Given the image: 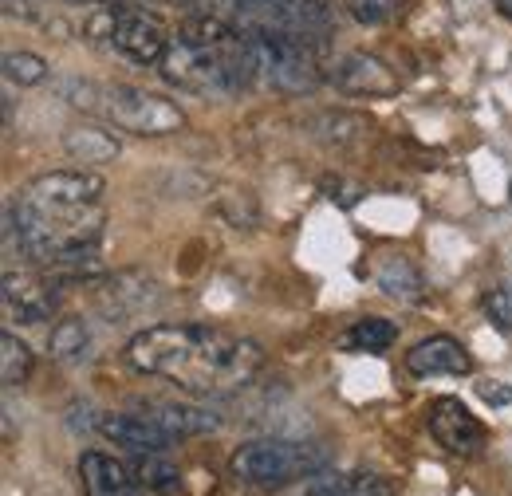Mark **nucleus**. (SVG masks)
I'll return each mask as SVG.
<instances>
[{"mask_svg":"<svg viewBox=\"0 0 512 496\" xmlns=\"http://www.w3.org/2000/svg\"><path fill=\"white\" fill-rule=\"evenodd\" d=\"M406 371L418 374V378H430V374H469L473 371V359L465 355V347L449 335H430L422 339L418 347L406 351Z\"/></svg>","mask_w":512,"mask_h":496,"instance_id":"ddd939ff","label":"nucleus"},{"mask_svg":"<svg viewBox=\"0 0 512 496\" xmlns=\"http://www.w3.org/2000/svg\"><path fill=\"white\" fill-rule=\"evenodd\" d=\"M375 284L398 304H422L426 300V280L406 256H386L383 264L375 268Z\"/></svg>","mask_w":512,"mask_h":496,"instance_id":"2eb2a0df","label":"nucleus"},{"mask_svg":"<svg viewBox=\"0 0 512 496\" xmlns=\"http://www.w3.org/2000/svg\"><path fill=\"white\" fill-rule=\"evenodd\" d=\"M394 339H398V327H394L390 319L367 315V319H355V323L343 331L339 347H343V351H386Z\"/></svg>","mask_w":512,"mask_h":496,"instance_id":"6ab92c4d","label":"nucleus"},{"mask_svg":"<svg viewBox=\"0 0 512 496\" xmlns=\"http://www.w3.org/2000/svg\"><path fill=\"white\" fill-rule=\"evenodd\" d=\"M60 288H64V280H56L44 268L8 264V272H4V308L24 323H48V319H56V311L64 304Z\"/></svg>","mask_w":512,"mask_h":496,"instance_id":"6e6552de","label":"nucleus"},{"mask_svg":"<svg viewBox=\"0 0 512 496\" xmlns=\"http://www.w3.org/2000/svg\"><path fill=\"white\" fill-rule=\"evenodd\" d=\"M300 496H394V489L379 473H343V477H323L316 485H308Z\"/></svg>","mask_w":512,"mask_h":496,"instance_id":"f3484780","label":"nucleus"},{"mask_svg":"<svg viewBox=\"0 0 512 496\" xmlns=\"http://www.w3.org/2000/svg\"><path fill=\"white\" fill-rule=\"evenodd\" d=\"M64 95L71 107L103 119L107 126L130 130L138 138H162V134H178L186 130V111L166 99L154 95L146 87L134 83H99V79H67Z\"/></svg>","mask_w":512,"mask_h":496,"instance_id":"20e7f679","label":"nucleus"},{"mask_svg":"<svg viewBox=\"0 0 512 496\" xmlns=\"http://www.w3.org/2000/svg\"><path fill=\"white\" fill-rule=\"evenodd\" d=\"M327 83L339 87L343 95H371V99L398 95V87H402V79L379 56H367V52L339 56V60L327 67Z\"/></svg>","mask_w":512,"mask_h":496,"instance_id":"9d476101","label":"nucleus"},{"mask_svg":"<svg viewBox=\"0 0 512 496\" xmlns=\"http://www.w3.org/2000/svg\"><path fill=\"white\" fill-rule=\"evenodd\" d=\"M481 311H485V319L497 335H512V292L505 284H497L481 296Z\"/></svg>","mask_w":512,"mask_h":496,"instance_id":"393cba45","label":"nucleus"},{"mask_svg":"<svg viewBox=\"0 0 512 496\" xmlns=\"http://www.w3.org/2000/svg\"><path fill=\"white\" fill-rule=\"evenodd\" d=\"M48 351L60 359V363H83L91 355V327L79 319V315H67L52 327L48 335Z\"/></svg>","mask_w":512,"mask_h":496,"instance_id":"a211bd4d","label":"nucleus"},{"mask_svg":"<svg viewBox=\"0 0 512 496\" xmlns=\"http://www.w3.org/2000/svg\"><path fill=\"white\" fill-rule=\"evenodd\" d=\"M64 150L71 154V162H83V166H107L119 158V138L103 126H79V130H67Z\"/></svg>","mask_w":512,"mask_h":496,"instance_id":"dca6fc26","label":"nucleus"},{"mask_svg":"<svg viewBox=\"0 0 512 496\" xmlns=\"http://www.w3.org/2000/svg\"><path fill=\"white\" fill-rule=\"evenodd\" d=\"M343 8H347L359 24L379 28V24H390V20H398V16L406 12V0H343Z\"/></svg>","mask_w":512,"mask_h":496,"instance_id":"5701e85b","label":"nucleus"},{"mask_svg":"<svg viewBox=\"0 0 512 496\" xmlns=\"http://www.w3.org/2000/svg\"><path fill=\"white\" fill-rule=\"evenodd\" d=\"M134 469V477H138V485L146 489V493H178L182 489V473L166 461V453H138V461L130 465Z\"/></svg>","mask_w":512,"mask_h":496,"instance_id":"aec40b11","label":"nucleus"},{"mask_svg":"<svg viewBox=\"0 0 512 496\" xmlns=\"http://www.w3.org/2000/svg\"><path fill=\"white\" fill-rule=\"evenodd\" d=\"M127 363L197 398H221L264 371V347L209 323H154L127 343Z\"/></svg>","mask_w":512,"mask_h":496,"instance_id":"f03ea898","label":"nucleus"},{"mask_svg":"<svg viewBox=\"0 0 512 496\" xmlns=\"http://www.w3.org/2000/svg\"><path fill=\"white\" fill-rule=\"evenodd\" d=\"M4 75H8V83L36 87V83L48 79V63L40 60L36 52H8V56H4Z\"/></svg>","mask_w":512,"mask_h":496,"instance_id":"b1692460","label":"nucleus"},{"mask_svg":"<svg viewBox=\"0 0 512 496\" xmlns=\"http://www.w3.org/2000/svg\"><path fill=\"white\" fill-rule=\"evenodd\" d=\"M83 36L99 48H107L111 56L130 63H142V67H154L162 63L166 48H170V32L158 16H150L146 8L138 4H95L87 12V24H83Z\"/></svg>","mask_w":512,"mask_h":496,"instance_id":"39448f33","label":"nucleus"},{"mask_svg":"<svg viewBox=\"0 0 512 496\" xmlns=\"http://www.w3.org/2000/svg\"><path fill=\"white\" fill-rule=\"evenodd\" d=\"M103 182L87 170H52L12 193L4 209L8 264L24 260L48 268L67 252L99 248L103 237Z\"/></svg>","mask_w":512,"mask_h":496,"instance_id":"f257e3e1","label":"nucleus"},{"mask_svg":"<svg viewBox=\"0 0 512 496\" xmlns=\"http://www.w3.org/2000/svg\"><path fill=\"white\" fill-rule=\"evenodd\" d=\"M79 4H115V0H79ZM123 4H130V0H123Z\"/></svg>","mask_w":512,"mask_h":496,"instance_id":"cd10ccee","label":"nucleus"},{"mask_svg":"<svg viewBox=\"0 0 512 496\" xmlns=\"http://www.w3.org/2000/svg\"><path fill=\"white\" fill-rule=\"evenodd\" d=\"M245 32H249V48H253L256 79H264L268 87H276L284 95H308L327 79L316 36L280 32V28H245Z\"/></svg>","mask_w":512,"mask_h":496,"instance_id":"0eeeda50","label":"nucleus"},{"mask_svg":"<svg viewBox=\"0 0 512 496\" xmlns=\"http://www.w3.org/2000/svg\"><path fill=\"white\" fill-rule=\"evenodd\" d=\"M481 398H485V402H501V406H509L512 386H497V390H493V386H481Z\"/></svg>","mask_w":512,"mask_h":496,"instance_id":"a878e982","label":"nucleus"},{"mask_svg":"<svg viewBox=\"0 0 512 496\" xmlns=\"http://www.w3.org/2000/svg\"><path fill=\"white\" fill-rule=\"evenodd\" d=\"M138 280V272H123L119 280H111V288L103 292V304H107V311L119 319V315H130V311H146L150 308V300H154V280H146L142 288H130Z\"/></svg>","mask_w":512,"mask_h":496,"instance_id":"412c9836","label":"nucleus"},{"mask_svg":"<svg viewBox=\"0 0 512 496\" xmlns=\"http://www.w3.org/2000/svg\"><path fill=\"white\" fill-rule=\"evenodd\" d=\"M493 4H497V12H501L505 20H512V0H493Z\"/></svg>","mask_w":512,"mask_h":496,"instance_id":"bb28decb","label":"nucleus"},{"mask_svg":"<svg viewBox=\"0 0 512 496\" xmlns=\"http://www.w3.org/2000/svg\"><path fill=\"white\" fill-rule=\"evenodd\" d=\"M99 434L115 445H127L134 453H170L178 437H170L162 426H154L146 414H103Z\"/></svg>","mask_w":512,"mask_h":496,"instance_id":"f8f14e48","label":"nucleus"},{"mask_svg":"<svg viewBox=\"0 0 512 496\" xmlns=\"http://www.w3.org/2000/svg\"><path fill=\"white\" fill-rule=\"evenodd\" d=\"M426 430L453 457H477L489 445V430L477 422V414H469L461 398H434L426 406Z\"/></svg>","mask_w":512,"mask_h":496,"instance_id":"1a4fd4ad","label":"nucleus"},{"mask_svg":"<svg viewBox=\"0 0 512 496\" xmlns=\"http://www.w3.org/2000/svg\"><path fill=\"white\" fill-rule=\"evenodd\" d=\"M509 201H512V182H509Z\"/></svg>","mask_w":512,"mask_h":496,"instance_id":"c85d7f7f","label":"nucleus"},{"mask_svg":"<svg viewBox=\"0 0 512 496\" xmlns=\"http://www.w3.org/2000/svg\"><path fill=\"white\" fill-rule=\"evenodd\" d=\"M32 367H36L32 347L24 339H16L12 331H4V339H0V378H4V386H20L32 374Z\"/></svg>","mask_w":512,"mask_h":496,"instance_id":"4be33fe9","label":"nucleus"},{"mask_svg":"<svg viewBox=\"0 0 512 496\" xmlns=\"http://www.w3.org/2000/svg\"><path fill=\"white\" fill-rule=\"evenodd\" d=\"M331 465V453L323 445L308 441H284V437H260L237 445V453L229 457V469L241 485L253 489H284L308 477H320Z\"/></svg>","mask_w":512,"mask_h":496,"instance_id":"423d86ee","label":"nucleus"},{"mask_svg":"<svg viewBox=\"0 0 512 496\" xmlns=\"http://www.w3.org/2000/svg\"><path fill=\"white\" fill-rule=\"evenodd\" d=\"M79 481H83V496H142L146 489L138 485L134 469L123 465L119 457L107 453H83L79 457Z\"/></svg>","mask_w":512,"mask_h":496,"instance_id":"9b49d317","label":"nucleus"},{"mask_svg":"<svg viewBox=\"0 0 512 496\" xmlns=\"http://www.w3.org/2000/svg\"><path fill=\"white\" fill-rule=\"evenodd\" d=\"M142 414H146L154 426H162L170 437L209 434V430L221 426L217 414H209V410H201V406H186V402H146Z\"/></svg>","mask_w":512,"mask_h":496,"instance_id":"4468645a","label":"nucleus"},{"mask_svg":"<svg viewBox=\"0 0 512 496\" xmlns=\"http://www.w3.org/2000/svg\"><path fill=\"white\" fill-rule=\"evenodd\" d=\"M158 71L166 83L201 99H237L256 79L249 32L221 16H193L170 40Z\"/></svg>","mask_w":512,"mask_h":496,"instance_id":"7ed1b4c3","label":"nucleus"}]
</instances>
